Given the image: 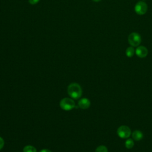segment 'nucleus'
<instances>
[{
    "mask_svg": "<svg viewBox=\"0 0 152 152\" xmlns=\"http://www.w3.org/2000/svg\"><path fill=\"white\" fill-rule=\"evenodd\" d=\"M67 92L69 96L74 99H78L81 97L82 95L81 87L76 83H71L68 86Z\"/></svg>",
    "mask_w": 152,
    "mask_h": 152,
    "instance_id": "1",
    "label": "nucleus"
},
{
    "mask_svg": "<svg viewBox=\"0 0 152 152\" xmlns=\"http://www.w3.org/2000/svg\"><path fill=\"white\" fill-rule=\"evenodd\" d=\"M23 152H36V148L32 145H26L23 148Z\"/></svg>",
    "mask_w": 152,
    "mask_h": 152,
    "instance_id": "11",
    "label": "nucleus"
},
{
    "mask_svg": "<svg viewBox=\"0 0 152 152\" xmlns=\"http://www.w3.org/2000/svg\"><path fill=\"white\" fill-rule=\"evenodd\" d=\"M95 152H108V150L104 145H100L96 148Z\"/></svg>",
    "mask_w": 152,
    "mask_h": 152,
    "instance_id": "12",
    "label": "nucleus"
},
{
    "mask_svg": "<svg viewBox=\"0 0 152 152\" xmlns=\"http://www.w3.org/2000/svg\"><path fill=\"white\" fill-rule=\"evenodd\" d=\"M142 1H144V0H142Z\"/></svg>",
    "mask_w": 152,
    "mask_h": 152,
    "instance_id": "17",
    "label": "nucleus"
},
{
    "mask_svg": "<svg viewBox=\"0 0 152 152\" xmlns=\"http://www.w3.org/2000/svg\"><path fill=\"white\" fill-rule=\"evenodd\" d=\"M135 53L137 56H138L139 58H145L148 54V50L144 46H138V48L135 50Z\"/></svg>",
    "mask_w": 152,
    "mask_h": 152,
    "instance_id": "6",
    "label": "nucleus"
},
{
    "mask_svg": "<svg viewBox=\"0 0 152 152\" xmlns=\"http://www.w3.org/2000/svg\"><path fill=\"white\" fill-rule=\"evenodd\" d=\"M78 106L83 109H88L90 106V101L87 98H82L78 103Z\"/></svg>",
    "mask_w": 152,
    "mask_h": 152,
    "instance_id": "7",
    "label": "nucleus"
},
{
    "mask_svg": "<svg viewBox=\"0 0 152 152\" xmlns=\"http://www.w3.org/2000/svg\"><path fill=\"white\" fill-rule=\"evenodd\" d=\"M40 0H28V2L31 4V5H34L37 4L39 2Z\"/></svg>",
    "mask_w": 152,
    "mask_h": 152,
    "instance_id": "14",
    "label": "nucleus"
},
{
    "mask_svg": "<svg viewBox=\"0 0 152 152\" xmlns=\"http://www.w3.org/2000/svg\"><path fill=\"white\" fill-rule=\"evenodd\" d=\"M4 145V141L2 137H0V150L3 148Z\"/></svg>",
    "mask_w": 152,
    "mask_h": 152,
    "instance_id": "13",
    "label": "nucleus"
},
{
    "mask_svg": "<svg viewBox=\"0 0 152 152\" xmlns=\"http://www.w3.org/2000/svg\"><path fill=\"white\" fill-rule=\"evenodd\" d=\"M147 5L145 2L139 1L138 2L134 7L135 12L138 15H144L146 13L147 11Z\"/></svg>",
    "mask_w": 152,
    "mask_h": 152,
    "instance_id": "5",
    "label": "nucleus"
},
{
    "mask_svg": "<svg viewBox=\"0 0 152 152\" xmlns=\"http://www.w3.org/2000/svg\"><path fill=\"white\" fill-rule=\"evenodd\" d=\"M93 1H94V2H99V1H100L101 0H92Z\"/></svg>",
    "mask_w": 152,
    "mask_h": 152,
    "instance_id": "16",
    "label": "nucleus"
},
{
    "mask_svg": "<svg viewBox=\"0 0 152 152\" xmlns=\"http://www.w3.org/2000/svg\"><path fill=\"white\" fill-rule=\"evenodd\" d=\"M117 134L121 138H128L131 134V131L128 126L121 125L118 128Z\"/></svg>",
    "mask_w": 152,
    "mask_h": 152,
    "instance_id": "4",
    "label": "nucleus"
},
{
    "mask_svg": "<svg viewBox=\"0 0 152 152\" xmlns=\"http://www.w3.org/2000/svg\"><path fill=\"white\" fill-rule=\"evenodd\" d=\"M39 152H52V151L48 149H42Z\"/></svg>",
    "mask_w": 152,
    "mask_h": 152,
    "instance_id": "15",
    "label": "nucleus"
},
{
    "mask_svg": "<svg viewBox=\"0 0 152 152\" xmlns=\"http://www.w3.org/2000/svg\"><path fill=\"white\" fill-rule=\"evenodd\" d=\"M134 142L133 140L131 138L127 139L125 142V145L126 148L128 149L132 148L134 147Z\"/></svg>",
    "mask_w": 152,
    "mask_h": 152,
    "instance_id": "10",
    "label": "nucleus"
},
{
    "mask_svg": "<svg viewBox=\"0 0 152 152\" xmlns=\"http://www.w3.org/2000/svg\"><path fill=\"white\" fill-rule=\"evenodd\" d=\"M128 41L131 46L137 47L139 46L141 42V37L138 33L132 32L129 34Z\"/></svg>",
    "mask_w": 152,
    "mask_h": 152,
    "instance_id": "3",
    "label": "nucleus"
},
{
    "mask_svg": "<svg viewBox=\"0 0 152 152\" xmlns=\"http://www.w3.org/2000/svg\"><path fill=\"white\" fill-rule=\"evenodd\" d=\"M132 137L135 141H140L143 137V134L140 130H135L132 133Z\"/></svg>",
    "mask_w": 152,
    "mask_h": 152,
    "instance_id": "8",
    "label": "nucleus"
},
{
    "mask_svg": "<svg viewBox=\"0 0 152 152\" xmlns=\"http://www.w3.org/2000/svg\"><path fill=\"white\" fill-rule=\"evenodd\" d=\"M135 53V50L134 49L133 46H130V47L127 48L126 49V51H125V53H126V56H128L129 58L132 57L134 55Z\"/></svg>",
    "mask_w": 152,
    "mask_h": 152,
    "instance_id": "9",
    "label": "nucleus"
},
{
    "mask_svg": "<svg viewBox=\"0 0 152 152\" xmlns=\"http://www.w3.org/2000/svg\"><path fill=\"white\" fill-rule=\"evenodd\" d=\"M59 105L61 109L65 110H70L75 107L74 100L68 97L62 99L59 103Z\"/></svg>",
    "mask_w": 152,
    "mask_h": 152,
    "instance_id": "2",
    "label": "nucleus"
}]
</instances>
